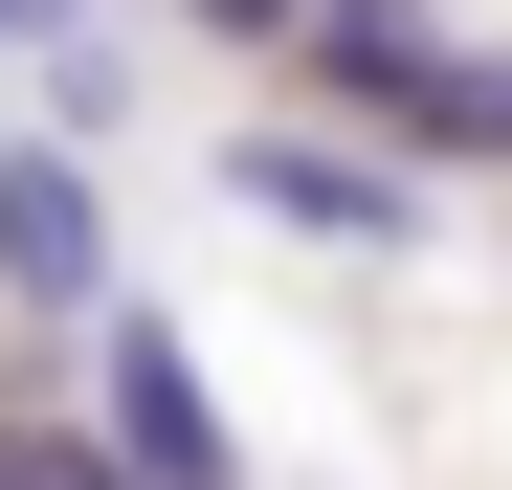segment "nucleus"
<instances>
[{"label":"nucleus","instance_id":"f257e3e1","mask_svg":"<svg viewBox=\"0 0 512 490\" xmlns=\"http://www.w3.org/2000/svg\"><path fill=\"white\" fill-rule=\"evenodd\" d=\"M312 67H334V90H379L423 156H512V67H468L446 23H401V0H312Z\"/></svg>","mask_w":512,"mask_h":490},{"label":"nucleus","instance_id":"f03ea898","mask_svg":"<svg viewBox=\"0 0 512 490\" xmlns=\"http://www.w3.org/2000/svg\"><path fill=\"white\" fill-rule=\"evenodd\" d=\"M90 357H112V468H134V490H245L223 401L179 379V335H156V312H112V290H90Z\"/></svg>","mask_w":512,"mask_h":490},{"label":"nucleus","instance_id":"7ed1b4c3","mask_svg":"<svg viewBox=\"0 0 512 490\" xmlns=\"http://www.w3.org/2000/svg\"><path fill=\"white\" fill-rule=\"evenodd\" d=\"M0 290H23V312H90V290H112L90 179H67V156H23V134H0Z\"/></svg>","mask_w":512,"mask_h":490},{"label":"nucleus","instance_id":"20e7f679","mask_svg":"<svg viewBox=\"0 0 512 490\" xmlns=\"http://www.w3.org/2000/svg\"><path fill=\"white\" fill-rule=\"evenodd\" d=\"M223 179H245V201H268V223H334V245H401V223H423V201L379 179V156H334V134H245V156H223Z\"/></svg>","mask_w":512,"mask_h":490},{"label":"nucleus","instance_id":"39448f33","mask_svg":"<svg viewBox=\"0 0 512 490\" xmlns=\"http://www.w3.org/2000/svg\"><path fill=\"white\" fill-rule=\"evenodd\" d=\"M0 490H134L112 446H67V424H0Z\"/></svg>","mask_w":512,"mask_h":490},{"label":"nucleus","instance_id":"423d86ee","mask_svg":"<svg viewBox=\"0 0 512 490\" xmlns=\"http://www.w3.org/2000/svg\"><path fill=\"white\" fill-rule=\"evenodd\" d=\"M179 23H223V45H268V23H312V0H179Z\"/></svg>","mask_w":512,"mask_h":490},{"label":"nucleus","instance_id":"0eeeda50","mask_svg":"<svg viewBox=\"0 0 512 490\" xmlns=\"http://www.w3.org/2000/svg\"><path fill=\"white\" fill-rule=\"evenodd\" d=\"M0 23H67V0H0Z\"/></svg>","mask_w":512,"mask_h":490}]
</instances>
